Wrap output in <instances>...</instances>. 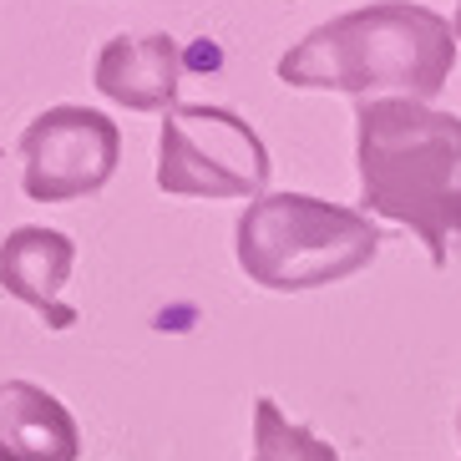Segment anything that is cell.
Wrapping results in <instances>:
<instances>
[{
	"label": "cell",
	"mask_w": 461,
	"mask_h": 461,
	"mask_svg": "<svg viewBox=\"0 0 461 461\" xmlns=\"http://www.w3.org/2000/svg\"><path fill=\"white\" fill-rule=\"evenodd\" d=\"M456 26L416 0H375L314 26L279 56V82L299 92H350L375 102V92H401L431 102L456 71Z\"/></svg>",
	"instance_id": "obj_1"
},
{
	"label": "cell",
	"mask_w": 461,
	"mask_h": 461,
	"mask_svg": "<svg viewBox=\"0 0 461 461\" xmlns=\"http://www.w3.org/2000/svg\"><path fill=\"white\" fill-rule=\"evenodd\" d=\"M360 203L411 229L436 269L461 239V117L411 96H375L355 112Z\"/></svg>",
	"instance_id": "obj_2"
},
{
	"label": "cell",
	"mask_w": 461,
	"mask_h": 461,
	"mask_svg": "<svg viewBox=\"0 0 461 461\" xmlns=\"http://www.w3.org/2000/svg\"><path fill=\"white\" fill-rule=\"evenodd\" d=\"M233 254L258 289L304 294L366 269L380 254V229L360 208L310 193H264L233 223Z\"/></svg>",
	"instance_id": "obj_3"
},
{
	"label": "cell",
	"mask_w": 461,
	"mask_h": 461,
	"mask_svg": "<svg viewBox=\"0 0 461 461\" xmlns=\"http://www.w3.org/2000/svg\"><path fill=\"white\" fill-rule=\"evenodd\" d=\"M269 148L233 107L177 102L158 137V188L167 198H264Z\"/></svg>",
	"instance_id": "obj_4"
},
{
	"label": "cell",
	"mask_w": 461,
	"mask_h": 461,
	"mask_svg": "<svg viewBox=\"0 0 461 461\" xmlns=\"http://www.w3.org/2000/svg\"><path fill=\"white\" fill-rule=\"evenodd\" d=\"M21 188L36 203H77L112 183L122 132L96 107H46L21 132Z\"/></svg>",
	"instance_id": "obj_5"
},
{
	"label": "cell",
	"mask_w": 461,
	"mask_h": 461,
	"mask_svg": "<svg viewBox=\"0 0 461 461\" xmlns=\"http://www.w3.org/2000/svg\"><path fill=\"white\" fill-rule=\"evenodd\" d=\"M71 264H77V244L61 229L26 223V229H11L0 239V289L11 299H21V304H31L51 330L77 325V310L61 299Z\"/></svg>",
	"instance_id": "obj_6"
},
{
	"label": "cell",
	"mask_w": 461,
	"mask_h": 461,
	"mask_svg": "<svg viewBox=\"0 0 461 461\" xmlns=\"http://www.w3.org/2000/svg\"><path fill=\"white\" fill-rule=\"evenodd\" d=\"M96 92L127 112H173L183 82V46L167 31L112 36L96 56Z\"/></svg>",
	"instance_id": "obj_7"
},
{
	"label": "cell",
	"mask_w": 461,
	"mask_h": 461,
	"mask_svg": "<svg viewBox=\"0 0 461 461\" xmlns=\"http://www.w3.org/2000/svg\"><path fill=\"white\" fill-rule=\"evenodd\" d=\"M82 426L36 380H0V461H77Z\"/></svg>",
	"instance_id": "obj_8"
},
{
	"label": "cell",
	"mask_w": 461,
	"mask_h": 461,
	"mask_svg": "<svg viewBox=\"0 0 461 461\" xmlns=\"http://www.w3.org/2000/svg\"><path fill=\"white\" fill-rule=\"evenodd\" d=\"M249 461H339V451L330 441H320L310 426L289 420L269 395H258L254 401V456Z\"/></svg>",
	"instance_id": "obj_9"
},
{
	"label": "cell",
	"mask_w": 461,
	"mask_h": 461,
	"mask_svg": "<svg viewBox=\"0 0 461 461\" xmlns=\"http://www.w3.org/2000/svg\"><path fill=\"white\" fill-rule=\"evenodd\" d=\"M451 26H456V41H461V5H456V21H451Z\"/></svg>",
	"instance_id": "obj_10"
},
{
	"label": "cell",
	"mask_w": 461,
	"mask_h": 461,
	"mask_svg": "<svg viewBox=\"0 0 461 461\" xmlns=\"http://www.w3.org/2000/svg\"><path fill=\"white\" fill-rule=\"evenodd\" d=\"M456 441H461V416H456Z\"/></svg>",
	"instance_id": "obj_11"
}]
</instances>
